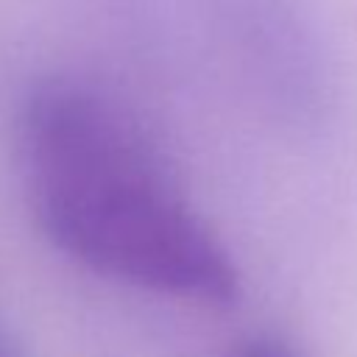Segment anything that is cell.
<instances>
[{
    "mask_svg": "<svg viewBox=\"0 0 357 357\" xmlns=\"http://www.w3.org/2000/svg\"><path fill=\"white\" fill-rule=\"evenodd\" d=\"M33 215L81 265L209 307L240 296L229 251L187 206L137 126L100 92L50 81L22 112Z\"/></svg>",
    "mask_w": 357,
    "mask_h": 357,
    "instance_id": "cell-1",
    "label": "cell"
},
{
    "mask_svg": "<svg viewBox=\"0 0 357 357\" xmlns=\"http://www.w3.org/2000/svg\"><path fill=\"white\" fill-rule=\"evenodd\" d=\"M237 357H298L284 340L273 337V335H259V337H251L240 351Z\"/></svg>",
    "mask_w": 357,
    "mask_h": 357,
    "instance_id": "cell-2",
    "label": "cell"
}]
</instances>
